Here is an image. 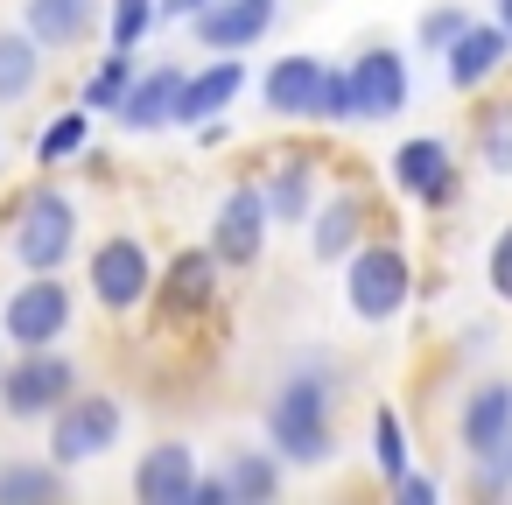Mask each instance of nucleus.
I'll list each match as a JSON object with an SVG mask.
<instances>
[{
    "instance_id": "6e6552de",
    "label": "nucleus",
    "mask_w": 512,
    "mask_h": 505,
    "mask_svg": "<svg viewBox=\"0 0 512 505\" xmlns=\"http://www.w3.org/2000/svg\"><path fill=\"white\" fill-rule=\"evenodd\" d=\"M386 176H393V190H400L407 204H421V211H449L456 190H463V162H456V148H449L442 134H407V141L393 148Z\"/></svg>"
},
{
    "instance_id": "f257e3e1",
    "label": "nucleus",
    "mask_w": 512,
    "mask_h": 505,
    "mask_svg": "<svg viewBox=\"0 0 512 505\" xmlns=\"http://www.w3.org/2000/svg\"><path fill=\"white\" fill-rule=\"evenodd\" d=\"M330 414H337V379H330L323 358H302L274 386V400H267V449L281 463H295V470H323L330 449H337V421Z\"/></svg>"
},
{
    "instance_id": "4c0bfd02",
    "label": "nucleus",
    "mask_w": 512,
    "mask_h": 505,
    "mask_svg": "<svg viewBox=\"0 0 512 505\" xmlns=\"http://www.w3.org/2000/svg\"><path fill=\"white\" fill-rule=\"evenodd\" d=\"M505 477H512V442H505Z\"/></svg>"
},
{
    "instance_id": "2f4dec72",
    "label": "nucleus",
    "mask_w": 512,
    "mask_h": 505,
    "mask_svg": "<svg viewBox=\"0 0 512 505\" xmlns=\"http://www.w3.org/2000/svg\"><path fill=\"white\" fill-rule=\"evenodd\" d=\"M484 281H491V295L498 302H512V225L491 239V253H484Z\"/></svg>"
},
{
    "instance_id": "f704fd0d",
    "label": "nucleus",
    "mask_w": 512,
    "mask_h": 505,
    "mask_svg": "<svg viewBox=\"0 0 512 505\" xmlns=\"http://www.w3.org/2000/svg\"><path fill=\"white\" fill-rule=\"evenodd\" d=\"M204 8H211V0H155V22H190Z\"/></svg>"
},
{
    "instance_id": "5701e85b",
    "label": "nucleus",
    "mask_w": 512,
    "mask_h": 505,
    "mask_svg": "<svg viewBox=\"0 0 512 505\" xmlns=\"http://www.w3.org/2000/svg\"><path fill=\"white\" fill-rule=\"evenodd\" d=\"M218 477H225L232 505H274V498H281V477H288V463H281L274 449H232Z\"/></svg>"
},
{
    "instance_id": "a211bd4d",
    "label": "nucleus",
    "mask_w": 512,
    "mask_h": 505,
    "mask_svg": "<svg viewBox=\"0 0 512 505\" xmlns=\"http://www.w3.org/2000/svg\"><path fill=\"white\" fill-rule=\"evenodd\" d=\"M365 225H372L365 190H330V197H316V211H309V253H316L323 267H337V260L365 239Z\"/></svg>"
},
{
    "instance_id": "1a4fd4ad",
    "label": "nucleus",
    "mask_w": 512,
    "mask_h": 505,
    "mask_svg": "<svg viewBox=\"0 0 512 505\" xmlns=\"http://www.w3.org/2000/svg\"><path fill=\"white\" fill-rule=\"evenodd\" d=\"M267 232H274V218H267V197H260V176H239L225 197H218V211H211V253H218V267L225 274H246L260 253H267Z\"/></svg>"
},
{
    "instance_id": "4be33fe9",
    "label": "nucleus",
    "mask_w": 512,
    "mask_h": 505,
    "mask_svg": "<svg viewBox=\"0 0 512 505\" xmlns=\"http://www.w3.org/2000/svg\"><path fill=\"white\" fill-rule=\"evenodd\" d=\"M50 78V50L29 29H0V106H29Z\"/></svg>"
},
{
    "instance_id": "bb28decb",
    "label": "nucleus",
    "mask_w": 512,
    "mask_h": 505,
    "mask_svg": "<svg viewBox=\"0 0 512 505\" xmlns=\"http://www.w3.org/2000/svg\"><path fill=\"white\" fill-rule=\"evenodd\" d=\"M134 71H141V64H134V50H113V57H106V64L85 78L78 106H85V113H113V106H120V92L134 85Z\"/></svg>"
},
{
    "instance_id": "ddd939ff",
    "label": "nucleus",
    "mask_w": 512,
    "mask_h": 505,
    "mask_svg": "<svg viewBox=\"0 0 512 505\" xmlns=\"http://www.w3.org/2000/svg\"><path fill=\"white\" fill-rule=\"evenodd\" d=\"M505 442H512V379H484L456 407V449L463 463H484V456H505Z\"/></svg>"
},
{
    "instance_id": "473e14b6",
    "label": "nucleus",
    "mask_w": 512,
    "mask_h": 505,
    "mask_svg": "<svg viewBox=\"0 0 512 505\" xmlns=\"http://www.w3.org/2000/svg\"><path fill=\"white\" fill-rule=\"evenodd\" d=\"M386 491H393L400 505H435V498H442V484H435L428 470H414V463H407V470H400V477H393Z\"/></svg>"
},
{
    "instance_id": "20e7f679",
    "label": "nucleus",
    "mask_w": 512,
    "mask_h": 505,
    "mask_svg": "<svg viewBox=\"0 0 512 505\" xmlns=\"http://www.w3.org/2000/svg\"><path fill=\"white\" fill-rule=\"evenodd\" d=\"M78 386H85V372H78V358L64 344L15 351V365H0V414L8 421H50Z\"/></svg>"
},
{
    "instance_id": "9d476101",
    "label": "nucleus",
    "mask_w": 512,
    "mask_h": 505,
    "mask_svg": "<svg viewBox=\"0 0 512 505\" xmlns=\"http://www.w3.org/2000/svg\"><path fill=\"white\" fill-rule=\"evenodd\" d=\"M218 295H225L218 253H211V246H176V253L155 267V295H148V302H162L169 323H197V316L218 309Z\"/></svg>"
},
{
    "instance_id": "aec40b11",
    "label": "nucleus",
    "mask_w": 512,
    "mask_h": 505,
    "mask_svg": "<svg viewBox=\"0 0 512 505\" xmlns=\"http://www.w3.org/2000/svg\"><path fill=\"white\" fill-rule=\"evenodd\" d=\"M246 92V57H211L204 71L183 78V99H176V127H197V120H218L232 113Z\"/></svg>"
},
{
    "instance_id": "c9c22d12",
    "label": "nucleus",
    "mask_w": 512,
    "mask_h": 505,
    "mask_svg": "<svg viewBox=\"0 0 512 505\" xmlns=\"http://www.w3.org/2000/svg\"><path fill=\"white\" fill-rule=\"evenodd\" d=\"M197 134H204V148H225V141H232V127H225V120H197Z\"/></svg>"
},
{
    "instance_id": "423d86ee",
    "label": "nucleus",
    "mask_w": 512,
    "mask_h": 505,
    "mask_svg": "<svg viewBox=\"0 0 512 505\" xmlns=\"http://www.w3.org/2000/svg\"><path fill=\"white\" fill-rule=\"evenodd\" d=\"M85 288H92V302L106 316L148 309V295H155V253H148V239H134V232L99 239L92 260H85Z\"/></svg>"
},
{
    "instance_id": "39448f33",
    "label": "nucleus",
    "mask_w": 512,
    "mask_h": 505,
    "mask_svg": "<svg viewBox=\"0 0 512 505\" xmlns=\"http://www.w3.org/2000/svg\"><path fill=\"white\" fill-rule=\"evenodd\" d=\"M71 330H78V295L57 274H29V281H15L8 302H0V344H15V351L64 344Z\"/></svg>"
},
{
    "instance_id": "4468645a",
    "label": "nucleus",
    "mask_w": 512,
    "mask_h": 505,
    "mask_svg": "<svg viewBox=\"0 0 512 505\" xmlns=\"http://www.w3.org/2000/svg\"><path fill=\"white\" fill-rule=\"evenodd\" d=\"M505 64H512V36H505L498 22H484V15H470L463 36L442 50V78H449V92H484L491 78H505Z\"/></svg>"
},
{
    "instance_id": "0eeeda50",
    "label": "nucleus",
    "mask_w": 512,
    "mask_h": 505,
    "mask_svg": "<svg viewBox=\"0 0 512 505\" xmlns=\"http://www.w3.org/2000/svg\"><path fill=\"white\" fill-rule=\"evenodd\" d=\"M120 428H127V407L113 393H71L57 414H50V463H99L106 449H120Z\"/></svg>"
},
{
    "instance_id": "412c9836",
    "label": "nucleus",
    "mask_w": 512,
    "mask_h": 505,
    "mask_svg": "<svg viewBox=\"0 0 512 505\" xmlns=\"http://www.w3.org/2000/svg\"><path fill=\"white\" fill-rule=\"evenodd\" d=\"M316 183H323V162L316 155H288L260 176V197H267V218L274 225H309L316 211Z\"/></svg>"
},
{
    "instance_id": "dca6fc26",
    "label": "nucleus",
    "mask_w": 512,
    "mask_h": 505,
    "mask_svg": "<svg viewBox=\"0 0 512 505\" xmlns=\"http://www.w3.org/2000/svg\"><path fill=\"white\" fill-rule=\"evenodd\" d=\"M183 64H148V71H134V85L120 92V106H113V120L127 127V134H162V127H176V99H183Z\"/></svg>"
},
{
    "instance_id": "2eb2a0df",
    "label": "nucleus",
    "mask_w": 512,
    "mask_h": 505,
    "mask_svg": "<svg viewBox=\"0 0 512 505\" xmlns=\"http://www.w3.org/2000/svg\"><path fill=\"white\" fill-rule=\"evenodd\" d=\"M323 78H330V64H323L316 50H288V57L267 64V78H260V106H267L274 120H316V106H323Z\"/></svg>"
},
{
    "instance_id": "7c9ffc66",
    "label": "nucleus",
    "mask_w": 512,
    "mask_h": 505,
    "mask_svg": "<svg viewBox=\"0 0 512 505\" xmlns=\"http://www.w3.org/2000/svg\"><path fill=\"white\" fill-rule=\"evenodd\" d=\"M316 120H323V127H344V120H351V71H337V64H330V78H323V106H316Z\"/></svg>"
},
{
    "instance_id": "e433bc0d",
    "label": "nucleus",
    "mask_w": 512,
    "mask_h": 505,
    "mask_svg": "<svg viewBox=\"0 0 512 505\" xmlns=\"http://www.w3.org/2000/svg\"><path fill=\"white\" fill-rule=\"evenodd\" d=\"M491 22H498V29L512 36V0H491Z\"/></svg>"
},
{
    "instance_id": "393cba45",
    "label": "nucleus",
    "mask_w": 512,
    "mask_h": 505,
    "mask_svg": "<svg viewBox=\"0 0 512 505\" xmlns=\"http://www.w3.org/2000/svg\"><path fill=\"white\" fill-rule=\"evenodd\" d=\"M78 155H92V113H85V106H64V113H50V127L36 134V162H43V169H64V162H78Z\"/></svg>"
},
{
    "instance_id": "c756f323",
    "label": "nucleus",
    "mask_w": 512,
    "mask_h": 505,
    "mask_svg": "<svg viewBox=\"0 0 512 505\" xmlns=\"http://www.w3.org/2000/svg\"><path fill=\"white\" fill-rule=\"evenodd\" d=\"M463 22H470V8H463V0H442V8H428L421 15V29H414V43L428 50V57H442L456 36H463Z\"/></svg>"
},
{
    "instance_id": "f03ea898",
    "label": "nucleus",
    "mask_w": 512,
    "mask_h": 505,
    "mask_svg": "<svg viewBox=\"0 0 512 505\" xmlns=\"http://www.w3.org/2000/svg\"><path fill=\"white\" fill-rule=\"evenodd\" d=\"M78 232H85V211H78L71 190H57V183L15 190V204H8V253H15V267L64 274L71 253H78Z\"/></svg>"
},
{
    "instance_id": "c85d7f7f",
    "label": "nucleus",
    "mask_w": 512,
    "mask_h": 505,
    "mask_svg": "<svg viewBox=\"0 0 512 505\" xmlns=\"http://www.w3.org/2000/svg\"><path fill=\"white\" fill-rule=\"evenodd\" d=\"M148 29H155V0H106V43L113 50H134L141 57Z\"/></svg>"
},
{
    "instance_id": "7ed1b4c3",
    "label": "nucleus",
    "mask_w": 512,
    "mask_h": 505,
    "mask_svg": "<svg viewBox=\"0 0 512 505\" xmlns=\"http://www.w3.org/2000/svg\"><path fill=\"white\" fill-rule=\"evenodd\" d=\"M337 267H344V309L358 323H393L414 302V253L393 239H358Z\"/></svg>"
},
{
    "instance_id": "f3484780",
    "label": "nucleus",
    "mask_w": 512,
    "mask_h": 505,
    "mask_svg": "<svg viewBox=\"0 0 512 505\" xmlns=\"http://www.w3.org/2000/svg\"><path fill=\"white\" fill-rule=\"evenodd\" d=\"M197 491V449L183 435H162L155 449L134 456V498L141 505H190Z\"/></svg>"
},
{
    "instance_id": "58836bf2",
    "label": "nucleus",
    "mask_w": 512,
    "mask_h": 505,
    "mask_svg": "<svg viewBox=\"0 0 512 505\" xmlns=\"http://www.w3.org/2000/svg\"><path fill=\"white\" fill-rule=\"evenodd\" d=\"M0 365H8V344H0Z\"/></svg>"
},
{
    "instance_id": "f8f14e48",
    "label": "nucleus",
    "mask_w": 512,
    "mask_h": 505,
    "mask_svg": "<svg viewBox=\"0 0 512 505\" xmlns=\"http://www.w3.org/2000/svg\"><path fill=\"white\" fill-rule=\"evenodd\" d=\"M274 22H281V0H211L204 15H190V36L211 57H246L253 43L274 36Z\"/></svg>"
},
{
    "instance_id": "a878e982",
    "label": "nucleus",
    "mask_w": 512,
    "mask_h": 505,
    "mask_svg": "<svg viewBox=\"0 0 512 505\" xmlns=\"http://www.w3.org/2000/svg\"><path fill=\"white\" fill-rule=\"evenodd\" d=\"M470 134H477L484 169H491V176H512V99H484Z\"/></svg>"
},
{
    "instance_id": "b1692460",
    "label": "nucleus",
    "mask_w": 512,
    "mask_h": 505,
    "mask_svg": "<svg viewBox=\"0 0 512 505\" xmlns=\"http://www.w3.org/2000/svg\"><path fill=\"white\" fill-rule=\"evenodd\" d=\"M57 498H64V463H43V456L0 463V505H57Z\"/></svg>"
},
{
    "instance_id": "9b49d317",
    "label": "nucleus",
    "mask_w": 512,
    "mask_h": 505,
    "mask_svg": "<svg viewBox=\"0 0 512 505\" xmlns=\"http://www.w3.org/2000/svg\"><path fill=\"white\" fill-rule=\"evenodd\" d=\"M351 120H393V113H407V99H414V71H407V57L393 50V43H372V50H358L351 64Z\"/></svg>"
},
{
    "instance_id": "72a5a7b5",
    "label": "nucleus",
    "mask_w": 512,
    "mask_h": 505,
    "mask_svg": "<svg viewBox=\"0 0 512 505\" xmlns=\"http://www.w3.org/2000/svg\"><path fill=\"white\" fill-rule=\"evenodd\" d=\"M190 505H232V491H225V477H218V470H211V477L197 470V491H190Z\"/></svg>"
},
{
    "instance_id": "6ab92c4d",
    "label": "nucleus",
    "mask_w": 512,
    "mask_h": 505,
    "mask_svg": "<svg viewBox=\"0 0 512 505\" xmlns=\"http://www.w3.org/2000/svg\"><path fill=\"white\" fill-rule=\"evenodd\" d=\"M22 29L43 50H85L106 29V8L99 0H22Z\"/></svg>"
},
{
    "instance_id": "cd10ccee",
    "label": "nucleus",
    "mask_w": 512,
    "mask_h": 505,
    "mask_svg": "<svg viewBox=\"0 0 512 505\" xmlns=\"http://www.w3.org/2000/svg\"><path fill=\"white\" fill-rule=\"evenodd\" d=\"M372 463H379V484H393V477L414 463V449H407V421H400L393 407L372 414Z\"/></svg>"
}]
</instances>
